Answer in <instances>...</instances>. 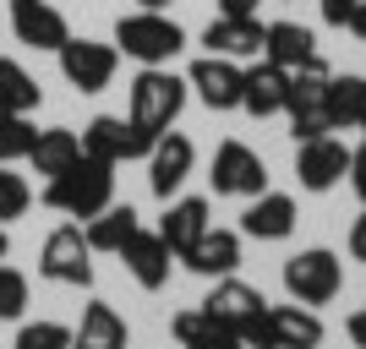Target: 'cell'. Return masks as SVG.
<instances>
[{
	"label": "cell",
	"instance_id": "1",
	"mask_svg": "<svg viewBox=\"0 0 366 349\" xmlns=\"http://www.w3.org/2000/svg\"><path fill=\"white\" fill-rule=\"evenodd\" d=\"M44 202L55 213H71V218H99V213L115 202V164H99V158H76L66 175H55V181L44 186Z\"/></svg>",
	"mask_w": 366,
	"mask_h": 349
},
{
	"label": "cell",
	"instance_id": "2",
	"mask_svg": "<svg viewBox=\"0 0 366 349\" xmlns=\"http://www.w3.org/2000/svg\"><path fill=\"white\" fill-rule=\"evenodd\" d=\"M115 49L137 66H169L186 49V28L169 11H142L137 6L132 16L115 22Z\"/></svg>",
	"mask_w": 366,
	"mask_h": 349
},
{
	"label": "cell",
	"instance_id": "3",
	"mask_svg": "<svg viewBox=\"0 0 366 349\" xmlns=\"http://www.w3.org/2000/svg\"><path fill=\"white\" fill-rule=\"evenodd\" d=\"M186 109V76H175L169 66H142L126 88V121L148 126V131H169L175 115Z\"/></svg>",
	"mask_w": 366,
	"mask_h": 349
},
{
	"label": "cell",
	"instance_id": "4",
	"mask_svg": "<svg viewBox=\"0 0 366 349\" xmlns=\"http://www.w3.org/2000/svg\"><path fill=\"white\" fill-rule=\"evenodd\" d=\"M328 61H312L301 66V71H290V93H285V115H290L295 126V142L306 137H328L334 131V109H328Z\"/></svg>",
	"mask_w": 366,
	"mask_h": 349
},
{
	"label": "cell",
	"instance_id": "5",
	"mask_svg": "<svg viewBox=\"0 0 366 349\" xmlns=\"http://www.w3.org/2000/svg\"><path fill=\"white\" fill-rule=\"evenodd\" d=\"M345 289V268H339V257L328 251V246H312V251H295L290 262H285V295L301 305H328Z\"/></svg>",
	"mask_w": 366,
	"mask_h": 349
},
{
	"label": "cell",
	"instance_id": "6",
	"mask_svg": "<svg viewBox=\"0 0 366 349\" xmlns=\"http://www.w3.org/2000/svg\"><path fill=\"white\" fill-rule=\"evenodd\" d=\"M39 273L49 284H71V289H93V246L82 235V224H61L49 229L44 257H39Z\"/></svg>",
	"mask_w": 366,
	"mask_h": 349
},
{
	"label": "cell",
	"instance_id": "7",
	"mask_svg": "<svg viewBox=\"0 0 366 349\" xmlns=\"http://www.w3.org/2000/svg\"><path fill=\"white\" fill-rule=\"evenodd\" d=\"M55 55H61V76L76 93H104L115 82V66H121V49L99 44V39H66Z\"/></svg>",
	"mask_w": 366,
	"mask_h": 349
},
{
	"label": "cell",
	"instance_id": "8",
	"mask_svg": "<svg viewBox=\"0 0 366 349\" xmlns=\"http://www.w3.org/2000/svg\"><path fill=\"white\" fill-rule=\"evenodd\" d=\"M214 197H262L268 191V164H262L257 153L246 148V142H219L214 153Z\"/></svg>",
	"mask_w": 366,
	"mask_h": 349
},
{
	"label": "cell",
	"instance_id": "9",
	"mask_svg": "<svg viewBox=\"0 0 366 349\" xmlns=\"http://www.w3.org/2000/svg\"><path fill=\"white\" fill-rule=\"evenodd\" d=\"M295 175H301L306 191H334V186L350 175V148H345L334 131L295 142Z\"/></svg>",
	"mask_w": 366,
	"mask_h": 349
},
{
	"label": "cell",
	"instance_id": "10",
	"mask_svg": "<svg viewBox=\"0 0 366 349\" xmlns=\"http://www.w3.org/2000/svg\"><path fill=\"white\" fill-rule=\"evenodd\" d=\"M192 164H197L192 137H181V131H159V142H153V153H148V191H153L159 202H169V197L186 186Z\"/></svg>",
	"mask_w": 366,
	"mask_h": 349
},
{
	"label": "cell",
	"instance_id": "11",
	"mask_svg": "<svg viewBox=\"0 0 366 349\" xmlns=\"http://www.w3.org/2000/svg\"><path fill=\"white\" fill-rule=\"evenodd\" d=\"M241 76H246V71L229 61V55H197V61H192V71H186V88L197 93L208 109H219V115H224V109H241Z\"/></svg>",
	"mask_w": 366,
	"mask_h": 349
},
{
	"label": "cell",
	"instance_id": "12",
	"mask_svg": "<svg viewBox=\"0 0 366 349\" xmlns=\"http://www.w3.org/2000/svg\"><path fill=\"white\" fill-rule=\"evenodd\" d=\"M11 33H16V44H28V49H55L71 39V28H66V16L49 6V0H11Z\"/></svg>",
	"mask_w": 366,
	"mask_h": 349
},
{
	"label": "cell",
	"instance_id": "13",
	"mask_svg": "<svg viewBox=\"0 0 366 349\" xmlns=\"http://www.w3.org/2000/svg\"><path fill=\"white\" fill-rule=\"evenodd\" d=\"M115 257L126 262V273L137 278L142 289H164V284H169V257H175V251L164 246V235H159V229H142V224H137V229H132V241H126Z\"/></svg>",
	"mask_w": 366,
	"mask_h": 349
},
{
	"label": "cell",
	"instance_id": "14",
	"mask_svg": "<svg viewBox=\"0 0 366 349\" xmlns=\"http://www.w3.org/2000/svg\"><path fill=\"white\" fill-rule=\"evenodd\" d=\"M262 39H268V22H257V16H214L202 28L208 55H229V61H257Z\"/></svg>",
	"mask_w": 366,
	"mask_h": 349
},
{
	"label": "cell",
	"instance_id": "15",
	"mask_svg": "<svg viewBox=\"0 0 366 349\" xmlns=\"http://www.w3.org/2000/svg\"><path fill=\"white\" fill-rule=\"evenodd\" d=\"M285 93H290V71L285 66H274L268 55L257 66H246V76H241V109L246 115H257V121L285 115Z\"/></svg>",
	"mask_w": 366,
	"mask_h": 349
},
{
	"label": "cell",
	"instance_id": "16",
	"mask_svg": "<svg viewBox=\"0 0 366 349\" xmlns=\"http://www.w3.org/2000/svg\"><path fill=\"white\" fill-rule=\"evenodd\" d=\"M262 289H252V284H241V278L229 273V278H219L214 289H208V300H202V317H214L219 328H229V333H241L246 322L262 311Z\"/></svg>",
	"mask_w": 366,
	"mask_h": 349
},
{
	"label": "cell",
	"instance_id": "17",
	"mask_svg": "<svg viewBox=\"0 0 366 349\" xmlns=\"http://www.w3.org/2000/svg\"><path fill=\"white\" fill-rule=\"evenodd\" d=\"M208 229H214V218H208V197H181V202H169L164 218H159V235H164V246L175 251V262H181Z\"/></svg>",
	"mask_w": 366,
	"mask_h": 349
},
{
	"label": "cell",
	"instance_id": "18",
	"mask_svg": "<svg viewBox=\"0 0 366 349\" xmlns=\"http://www.w3.org/2000/svg\"><path fill=\"white\" fill-rule=\"evenodd\" d=\"M241 235H252V241H290L295 235V202L285 197V191L252 197L246 213H241Z\"/></svg>",
	"mask_w": 366,
	"mask_h": 349
},
{
	"label": "cell",
	"instance_id": "19",
	"mask_svg": "<svg viewBox=\"0 0 366 349\" xmlns=\"http://www.w3.org/2000/svg\"><path fill=\"white\" fill-rule=\"evenodd\" d=\"M181 268H192V273H202V278H229L241 268V235H235V229H208L181 257Z\"/></svg>",
	"mask_w": 366,
	"mask_h": 349
},
{
	"label": "cell",
	"instance_id": "20",
	"mask_svg": "<svg viewBox=\"0 0 366 349\" xmlns=\"http://www.w3.org/2000/svg\"><path fill=\"white\" fill-rule=\"evenodd\" d=\"M262 55L285 71H301V66L317 61V33L301 28V22H268V39H262Z\"/></svg>",
	"mask_w": 366,
	"mask_h": 349
},
{
	"label": "cell",
	"instance_id": "21",
	"mask_svg": "<svg viewBox=\"0 0 366 349\" xmlns=\"http://www.w3.org/2000/svg\"><path fill=\"white\" fill-rule=\"evenodd\" d=\"M71 349H126V322L115 305L93 300L82 311V322L71 328Z\"/></svg>",
	"mask_w": 366,
	"mask_h": 349
},
{
	"label": "cell",
	"instance_id": "22",
	"mask_svg": "<svg viewBox=\"0 0 366 349\" xmlns=\"http://www.w3.org/2000/svg\"><path fill=\"white\" fill-rule=\"evenodd\" d=\"M82 158V137L76 131H66V126H49V131H39V142H33L28 164L44 175V181H55V175H66V169Z\"/></svg>",
	"mask_w": 366,
	"mask_h": 349
},
{
	"label": "cell",
	"instance_id": "23",
	"mask_svg": "<svg viewBox=\"0 0 366 349\" xmlns=\"http://www.w3.org/2000/svg\"><path fill=\"white\" fill-rule=\"evenodd\" d=\"M274 317V333H279V349H317L322 344V317L312 305L290 300V305H268Z\"/></svg>",
	"mask_w": 366,
	"mask_h": 349
},
{
	"label": "cell",
	"instance_id": "24",
	"mask_svg": "<svg viewBox=\"0 0 366 349\" xmlns=\"http://www.w3.org/2000/svg\"><path fill=\"white\" fill-rule=\"evenodd\" d=\"M39 98H44V88L28 76V66L0 55V115H33Z\"/></svg>",
	"mask_w": 366,
	"mask_h": 349
},
{
	"label": "cell",
	"instance_id": "25",
	"mask_svg": "<svg viewBox=\"0 0 366 349\" xmlns=\"http://www.w3.org/2000/svg\"><path fill=\"white\" fill-rule=\"evenodd\" d=\"M328 109H334V131H361L366 76H328Z\"/></svg>",
	"mask_w": 366,
	"mask_h": 349
},
{
	"label": "cell",
	"instance_id": "26",
	"mask_svg": "<svg viewBox=\"0 0 366 349\" xmlns=\"http://www.w3.org/2000/svg\"><path fill=\"white\" fill-rule=\"evenodd\" d=\"M175 338H181V349H246L241 333H229V328H219L214 317H202V305L175 317Z\"/></svg>",
	"mask_w": 366,
	"mask_h": 349
},
{
	"label": "cell",
	"instance_id": "27",
	"mask_svg": "<svg viewBox=\"0 0 366 349\" xmlns=\"http://www.w3.org/2000/svg\"><path fill=\"white\" fill-rule=\"evenodd\" d=\"M132 229H137V208H132V202H126V208H121V202H109L99 218H88L82 235H88L93 251H121V246L132 241Z\"/></svg>",
	"mask_w": 366,
	"mask_h": 349
},
{
	"label": "cell",
	"instance_id": "28",
	"mask_svg": "<svg viewBox=\"0 0 366 349\" xmlns=\"http://www.w3.org/2000/svg\"><path fill=\"white\" fill-rule=\"evenodd\" d=\"M82 153L99 158V164H121L126 158V121L121 115H93L82 126Z\"/></svg>",
	"mask_w": 366,
	"mask_h": 349
},
{
	"label": "cell",
	"instance_id": "29",
	"mask_svg": "<svg viewBox=\"0 0 366 349\" xmlns=\"http://www.w3.org/2000/svg\"><path fill=\"white\" fill-rule=\"evenodd\" d=\"M33 142H39V126H33L28 115H0V164L28 158Z\"/></svg>",
	"mask_w": 366,
	"mask_h": 349
},
{
	"label": "cell",
	"instance_id": "30",
	"mask_svg": "<svg viewBox=\"0 0 366 349\" xmlns=\"http://www.w3.org/2000/svg\"><path fill=\"white\" fill-rule=\"evenodd\" d=\"M28 202H33L28 181H22V175H11V169L0 164V224H11V218H22V213H28Z\"/></svg>",
	"mask_w": 366,
	"mask_h": 349
},
{
	"label": "cell",
	"instance_id": "31",
	"mask_svg": "<svg viewBox=\"0 0 366 349\" xmlns=\"http://www.w3.org/2000/svg\"><path fill=\"white\" fill-rule=\"evenodd\" d=\"M16 349H71V328H61V322H28L16 333Z\"/></svg>",
	"mask_w": 366,
	"mask_h": 349
},
{
	"label": "cell",
	"instance_id": "32",
	"mask_svg": "<svg viewBox=\"0 0 366 349\" xmlns=\"http://www.w3.org/2000/svg\"><path fill=\"white\" fill-rule=\"evenodd\" d=\"M22 305H28V278L0 262V317H6V322L22 317Z\"/></svg>",
	"mask_w": 366,
	"mask_h": 349
},
{
	"label": "cell",
	"instance_id": "33",
	"mask_svg": "<svg viewBox=\"0 0 366 349\" xmlns=\"http://www.w3.org/2000/svg\"><path fill=\"white\" fill-rule=\"evenodd\" d=\"M241 344H246V349H279V333H274V317H268V305H262L257 317L241 328Z\"/></svg>",
	"mask_w": 366,
	"mask_h": 349
},
{
	"label": "cell",
	"instance_id": "34",
	"mask_svg": "<svg viewBox=\"0 0 366 349\" xmlns=\"http://www.w3.org/2000/svg\"><path fill=\"white\" fill-rule=\"evenodd\" d=\"M317 11H322V22H328V28H345V22H350V11H355V0H317Z\"/></svg>",
	"mask_w": 366,
	"mask_h": 349
},
{
	"label": "cell",
	"instance_id": "35",
	"mask_svg": "<svg viewBox=\"0 0 366 349\" xmlns=\"http://www.w3.org/2000/svg\"><path fill=\"white\" fill-rule=\"evenodd\" d=\"M350 186H355V197H361V208H366V142L350 148Z\"/></svg>",
	"mask_w": 366,
	"mask_h": 349
},
{
	"label": "cell",
	"instance_id": "36",
	"mask_svg": "<svg viewBox=\"0 0 366 349\" xmlns=\"http://www.w3.org/2000/svg\"><path fill=\"white\" fill-rule=\"evenodd\" d=\"M350 257H355V262H366V208H361V218L350 224Z\"/></svg>",
	"mask_w": 366,
	"mask_h": 349
},
{
	"label": "cell",
	"instance_id": "37",
	"mask_svg": "<svg viewBox=\"0 0 366 349\" xmlns=\"http://www.w3.org/2000/svg\"><path fill=\"white\" fill-rule=\"evenodd\" d=\"M345 333H350V344H355V349H366V305H361V311H350Z\"/></svg>",
	"mask_w": 366,
	"mask_h": 349
},
{
	"label": "cell",
	"instance_id": "38",
	"mask_svg": "<svg viewBox=\"0 0 366 349\" xmlns=\"http://www.w3.org/2000/svg\"><path fill=\"white\" fill-rule=\"evenodd\" d=\"M262 0H219V16H257Z\"/></svg>",
	"mask_w": 366,
	"mask_h": 349
},
{
	"label": "cell",
	"instance_id": "39",
	"mask_svg": "<svg viewBox=\"0 0 366 349\" xmlns=\"http://www.w3.org/2000/svg\"><path fill=\"white\" fill-rule=\"evenodd\" d=\"M345 28H350L355 39L366 44V0H355V11H350V22H345Z\"/></svg>",
	"mask_w": 366,
	"mask_h": 349
},
{
	"label": "cell",
	"instance_id": "40",
	"mask_svg": "<svg viewBox=\"0 0 366 349\" xmlns=\"http://www.w3.org/2000/svg\"><path fill=\"white\" fill-rule=\"evenodd\" d=\"M142 11H169V0H137Z\"/></svg>",
	"mask_w": 366,
	"mask_h": 349
},
{
	"label": "cell",
	"instance_id": "41",
	"mask_svg": "<svg viewBox=\"0 0 366 349\" xmlns=\"http://www.w3.org/2000/svg\"><path fill=\"white\" fill-rule=\"evenodd\" d=\"M6 251H11V241H6V229H0V262H6Z\"/></svg>",
	"mask_w": 366,
	"mask_h": 349
},
{
	"label": "cell",
	"instance_id": "42",
	"mask_svg": "<svg viewBox=\"0 0 366 349\" xmlns=\"http://www.w3.org/2000/svg\"><path fill=\"white\" fill-rule=\"evenodd\" d=\"M361 131H366V121H361Z\"/></svg>",
	"mask_w": 366,
	"mask_h": 349
}]
</instances>
